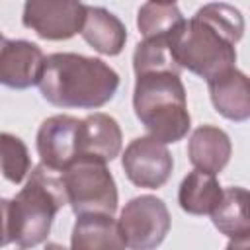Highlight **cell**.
<instances>
[{
	"instance_id": "cell-23",
	"label": "cell",
	"mask_w": 250,
	"mask_h": 250,
	"mask_svg": "<svg viewBox=\"0 0 250 250\" xmlns=\"http://www.w3.org/2000/svg\"><path fill=\"white\" fill-rule=\"evenodd\" d=\"M43 250H68V248H64V246L59 244V242H47Z\"/></svg>"
},
{
	"instance_id": "cell-14",
	"label": "cell",
	"mask_w": 250,
	"mask_h": 250,
	"mask_svg": "<svg viewBox=\"0 0 250 250\" xmlns=\"http://www.w3.org/2000/svg\"><path fill=\"white\" fill-rule=\"evenodd\" d=\"M80 35L84 41L102 55L115 57L123 51L127 41V27L123 21L102 6L86 4V18Z\"/></svg>"
},
{
	"instance_id": "cell-22",
	"label": "cell",
	"mask_w": 250,
	"mask_h": 250,
	"mask_svg": "<svg viewBox=\"0 0 250 250\" xmlns=\"http://www.w3.org/2000/svg\"><path fill=\"white\" fill-rule=\"evenodd\" d=\"M225 250H250V238H246V240H230Z\"/></svg>"
},
{
	"instance_id": "cell-24",
	"label": "cell",
	"mask_w": 250,
	"mask_h": 250,
	"mask_svg": "<svg viewBox=\"0 0 250 250\" xmlns=\"http://www.w3.org/2000/svg\"><path fill=\"white\" fill-rule=\"evenodd\" d=\"M4 41H6V37H4V35H2V31H0V47L4 45Z\"/></svg>"
},
{
	"instance_id": "cell-11",
	"label": "cell",
	"mask_w": 250,
	"mask_h": 250,
	"mask_svg": "<svg viewBox=\"0 0 250 250\" xmlns=\"http://www.w3.org/2000/svg\"><path fill=\"white\" fill-rule=\"evenodd\" d=\"M121 145V127L111 115L92 113L80 119V156L111 162L115 156H119Z\"/></svg>"
},
{
	"instance_id": "cell-3",
	"label": "cell",
	"mask_w": 250,
	"mask_h": 250,
	"mask_svg": "<svg viewBox=\"0 0 250 250\" xmlns=\"http://www.w3.org/2000/svg\"><path fill=\"white\" fill-rule=\"evenodd\" d=\"M62 172L37 164L25 186L10 199L12 242L20 248H33L47 240L57 213L66 205Z\"/></svg>"
},
{
	"instance_id": "cell-8",
	"label": "cell",
	"mask_w": 250,
	"mask_h": 250,
	"mask_svg": "<svg viewBox=\"0 0 250 250\" xmlns=\"http://www.w3.org/2000/svg\"><path fill=\"white\" fill-rule=\"evenodd\" d=\"M121 166L135 186L156 189L168 182L174 170V158L160 141L152 137H137L127 145L121 156Z\"/></svg>"
},
{
	"instance_id": "cell-19",
	"label": "cell",
	"mask_w": 250,
	"mask_h": 250,
	"mask_svg": "<svg viewBox=\"0 0 250 250\" xmlns=\"http://www.w3.org/2000/svg\"><path fill=\"white\" fill-rule=\"evenodd\" d=\"M133 70L137 76L154 74V72H172L180 74L182 68L178 66L170 39H143L137 43L133 53Z\"/></svg>"
},
{
	"instance_id": "cell-20",
	"label": "cell",
	"mask_w": 250,
	"mask_h": 250,
	"mask_svg": "<svg viewBox=\"0 0 250 250\" xmlns=\"http://www.w3.org/2000/svg\"><path fill=\"white\" fill-rule=\"evenodd\" d=\"M31 168V158L25 143L12 135V133H0V170L4 178L12 184H21Z\"/></svg>"
},
{
	"instance_id": "cell-18",
	"label": "cell",
	"mask_w": 250,
	"mask_h": 250,
	"mask_svg": "<svg viewBox=\"0 0 250 250\" xmlns=\"http://www.w3.org/2000/svg\"><path fill=\"white\" fill-rule=\"evenodd\" d=\"M184 23L176 2H146L139 8L137 27L145 39H170Z\"/></svg>"
},
{
	"instance_id": "cell-1",
	"label": "cell",
	"mask_w": 250,
	"mask_h": 250,
	"mask_svg": "<svg viewBox=\"0 0 250 250\" xmlns=\"http://www.w3.org/2000/svg\"><path fill=\"white\" fill-rule=\"evenodd\" d=\"M244 35V18L238 8L225 2L201 6L170 37V49L184 70L205 78L236 66V43Z\"/></svg>"
},
{
	"instance_id": "cell-15",
	"label": "cell",
	"mask_w": 250,
	"mask_h": 250,
	"mask_svg": "<svg viewBox=\"0 0 250 250\" xmlns=\"http://www.w3.org/2000/svg\"><path fill=\"white\" fill-rule=\"evenodd\" d=\"M70 250H125L117 221L109 215H82L70 234Z\"/></svg>"
},
{
	"instance_id": "cell-16",
	"label": "cell",
	"mask_w": 250,
	"mask_h": 250,
	"mask_svg": "<svg viewBox=\"0 0 250 250\" xmlns=\"http://www.w3.org/2000/svg\"><path fill=\"white\" fill-rule=\"evenodd\" d=\"M211 221L215 229L230 240L250 238L248 191L240 186H230L223 189L219 203L211 211Z\"/></svg>"
},
{
	"instance_id": "cell-17",
	"label": "cell",
	"mask_w": 250,
	"mask_h": 250,
	"mask_svg": "<svg viewBox=\"0 0 250 250\" xmlns=\"http://www.w3.org/2000/svg\"><path fill=\"white\" fill-rule=\"evenodd\" d=\"M223 195V188L213 174L189 172L178 189V203L189 215H211Z\"/></svg>"
},
{
	"instance_id": "cell-6",
	"label": "cell",
	"mask_w": 250,
	"mask_h": 250,
	"mask_svg": "<svg viewBox=\"0 0 250 250\" xmlns=\"http://www.w3.org/2000/svg\"><path fill=\"white\" fill-rule=\"evenodd\" d=\"M170 211L156 195H137L121 209L117 227L129 250H156L170 232Z\"/></svg>"
},
{
	"instance_id": "cell-10",
	"label": "cell",
	"mask_w": 250,
	"mask_h": 250,
	"mask_svg": "<svg viewBox=\"0 0 250 250\" xmlns=\"http://www.w3.org/2000/svg\"><path fill=\"white\" fill-rule=\"evenodd\" d=\"M45 55L39 45L25 39H6L0 47V84L25 90L39 82Z\"/></svg>"
},
{
	"instance_id": "cell-9",
	"label": "cell",
	"mask_w": 250,
	"mask_h": 250,
	"mask_svg": "<svg viewBox=\"0 0 250 250\" xmlns=\"http://www.w3.org/2000/svg\"><path fill=\"white\" fill-rule=\"evenodd\" d=\"M37 152L41 164L64 172L80 156V119L72 115H51L37 131Z\"/></svg>"
},
{
	"instance_id": "cell-7",
	"label": "cell",
	"mask_w": 250,
	"mask_h": 250,
	"mask_svg": "<svg viewBox=\"0 0 250 250\" xmlns=\"http://www.w3.org/2000/svg\"><path fill=\"white\" fill-rule=\"evenodd\" d=\"M86 4L74 0H27L21 23L41 39L64 41L82 31Z\"/></svg>"
},
{
	"instance_id": "cell-12",
	"label": "cell",
	"mask_w": 250,
	"mask_h": 250,
	"mask_svg": "<svg viewBox=\"0 0 250 250\" xmlns=\"http://www.w3.org/2000/svg\"><path fill=\"white\" fill-rule=\"evenodd\" d=\"M213 107L230 121H246L250 117V82L236 66L207 82Z\"/></svg>"
},
{
	"instance_id": "cell-4",
	"label": "cell",
	"mask_w": 250,
	"mask_h": 250,
	"mask_svg": "<svg viewBox=\"0 0 250 250\" xmlns=\"http://www.w3.org/2000/svg\"><path fill=\"white\" fill-rule=\"evenodd\" d=\"M133 109L148 131V137L162 145L182 141L191 127L186 88L180 74L154 72L137 76Z\"/></svg>"
},
{
	"instance_id": "cell-5",
	"label": "cell",
	"mask_w": 250,
	"mask_h": 250,
	"mask_svg": "<svg viewBox=\"0 0 250 250\" xmlns=\"http://www.w3.org/2000/svg\"><path fill=\"white\" fill-rule=\"evenodd\" d=\"M62 182L66 189V201L76 217H113L117 211V186L105 162L80 156L62 172Z\"/></svg>"
},
{
	"instance_id": "cell-13",
	"label": "cell",
	"mask_w": 250,
	"mask_h": 250,
	"mask_svg": "<svg viewBox=\"0 0 250 250\" xmlns=\"http://www.w3.org/2000/svg\"><path fill=\"white\" fill-rule=\"evenodd\" d=\"M230 137L215 125H199L188 143V156L195 170L217 176L230 160Z\"/></svg>"
},
{
	"instance_id": "cell-21",
	"label": "cell",
	"mask_w": 250,
	"mask_h": 250,
	"mask_svg": "<svg viewBox=\"0 0 250 250\" xmlns=\"http://www.w3.org/2000/svg\"><path fill=\"white\" fill-rule=\"evenodd\" d=\"M12 242L10 232V199L0 197V248Z\"/></svg>"
},
{
	"instance_id": "cell-2",
	"label": "cell",
	"mask_w": 250,
	"mask_h": 250,
	"mask_svg": "<svg viewBox=\"0 0 250 250\" xmlns=\"http://www.w3.org/2000/svg\"><path fill=\"white\" fill-rule=\"evenodd\" d=\"M37 86L41 96L57 107L98 109L115 96L119 74L96 57L53 53L45 57Z\"/></svg>"
}]
</instances>
